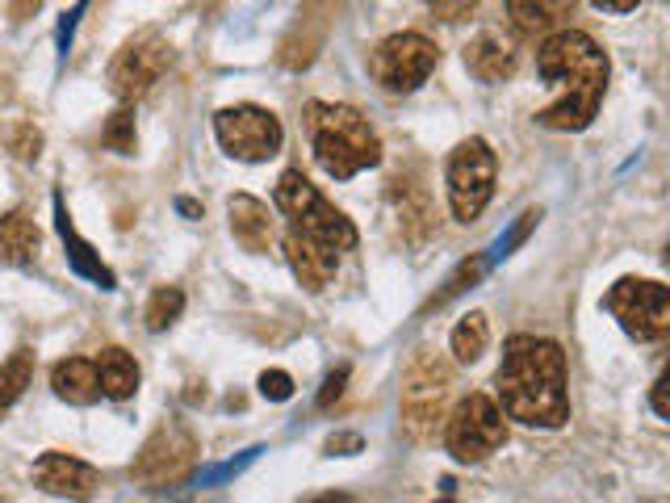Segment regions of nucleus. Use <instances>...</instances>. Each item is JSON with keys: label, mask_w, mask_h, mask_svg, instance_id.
Wrapping results in <instances>:
<instances>
[{"label": "nucleus", "mask_w": 670, "mask_h": 503, "mask_svg": "<svg viewBox=\"0 0 670 503\" xmlns=\"http://www.w3.org/2000/svg\"><path fill=\"white\" fill-rule=\"evenodd\" d=\"M498 411L524 428H566L571 395H566V352L549 336H512L503 344L495 374Z\"/></svg>", "instance_id": "nucleus-1"}, {"label": "nucleus", "mask_w": 670, "mask_h": 503, "mask_svg": "<svg viewBox=\"0 0 670 503\" xmlns=\"http://www.w3.org/2000/svg\"><path fill=\"white\" fill-rule=\"evenodd\" d=\"M537 75L557 89V101L537 114V122L549 130H587L608 93L612 63L591 34L557 30L537 50Z\"/></svg>", "instance_id": "nucleus-2"}, {"label": "nucleus", "mask_w": 670, "mask_h": 503, "mask_svg": "<svg viewBox=\"0 0 670 503\" xmlns=\"http://www.w3.org/2000/svg\"><path fill=\"white\" fill-rule=\"evenodd\" d=\"M306 130L315 160L331 180H352L365 168L381 164V139L369 118L340 101H310L306 105Z\"/></svg>", "instance_id": "nucleus-3"}, {"label": "nucleus", "mask_w": 670, "mask_h": 503, "mask_svg": "<svg viewBox=\"0 0 670 503\" xmlns=\"http://www.w3.org/2000/svg\"><path fill=\"white\" fill-rule=\"evenodd\" d=\"M273 206L281 210V219H285V231L306 239V244H319V248L336 252V256L356 248V226H352V219H348L344 210H336L310 185V176L302 173V168H285V173L277 176Z\"/></svg>", "instance_id": "nucleus-4"}, {"label": "nucleus", "mask_w": 670, "mask_h": 503, "mask_svg": "<svg viewBox=\"0 0 670 503\" xmlns=\"http://www.w3.org/2000/svg\"><path fill=\"white\" fill-rule=\"evenodd\" d=\"M448 395H452V365L440 352L420 349L402 370V428L427 441L448 420Z\"/></svg>", "instance_id": "nucleus-5"}, {"label": "nucleus", "mask_w": 670, "mask_h": 503, "mask_svg": "<svg viewBox=\"0 0 670 503\" xmlns=\"http://www.w3.org/2000/svg\"><path fill=\"white\" fill-rule=\"evenodd\" d=\"M495 176H498V160L486 139H466L457 143L452 155H448V206H452V219L457 223H473L491 198H495Z\"/></svg>", "instance_id": "nucleus-6"}, {"label": "nucleus", "mask_w": 670, "mask_h": 503, "mask_svg": "<svg viewBox=\"0 0 670 503\" xmlns=\"http://www.w3.org/2000/svg\"><path fill=\"white\" fill-rule=\"evenodd\" d=\"M507 441V420L491 395H466L445 420V445L461 466H478Z\"/></svg>", "instance_id": "nucleus-7"}, {"label": "nucleus", "mask_w": 670, "mask_h": 503, "mask_svg": "<svg viewBox=\"0 0 670 503\" xmlns=\"http://www.w3.org/2000/svg\"><path fill=\"white\" fill-rule=\"evenodd\" d=\"M603 306L612 311V319L633 336V340H662L670 331V294L662 281H654V277H621L612 290H608V299Z\"/></svg>", "instance_id": "nucleus-8"}, {"label": "nucleus", "mask_w": 670, "mask_h": 503, "mask_svg": "<svg viewBox=\"0 0 670 503\" xmlns=\"http://www.w3.org/2000/svg\"><path fill=\"white\" fill-rule=\"evenodd\" d=\"M436 63H440V47L420 30H402V34H390L386 43H377L369 72L386 93H415L436 72Z\"/></svg>", "instance_id": "nucleus-9"}, {"label": "nucleus", "mask_w": 670, "mask_h": 503, "mask_svg": "<svg viewBox=\"0 0 670 503\" xmlns=\"http://www.w3.org/2000/svg\"><path fill=\"white\" fill-rule=\"evenodd\" d=\"M214 134H219L226 155L248 160V164L273 160L281 143H285L281 118L265 105H226V109H219L214 114Z\"/></svg>", "instance_id": "nucleus-10"}, {"label": "nucleus", "mask_w": 670, "mask_h": 503, "mask_svg": "<svg viewBox=\"0 0 670 503\" xmlns=\"http://www.w3.org/2000/svg\"><path fill=\"white\" fill-rule=\"evenodd\" d=\"M168 59H173V50H168V43L155 30L134 34L114 55V63H109V89H114V97L122 101V105L148 97L151 89L160 84V75L168 72Z\"/></svg>", "instance_id": "nucleus-11"}, {"label": "nucleus", "mask_w": 670, "mask_h": 503, "mask_svg": "<svg viewBox=\"0 0 670 503\" xmlns=\"http://www.w3.org/2000/svg\"><path fill=\"white\" fill-rule=\"evenodd\" d=\"M193 461H198L193 432L185 424H176V420H168V424H160L148 436V445L139 449L130 475L139 478V482H148V487H164V482H176V478L189 475Z\"/></svg>", "instance_id": "nucleus-12"}, {"label": "nucleus", "mask_w": 670, "mask_h": 503, "mask_svg": "<svg viewBox=\"0 0 670 503\" xmlns=\"http://www.w3.org/2000/svg\"><path fill=\"white\" fill-rule=\"evenodd\" d=\"M30 475L47 495H59V500H93V491L101 487L97 466L80 461L72 453H43Z\"/></svg>", "instance_id": "nucleus-13"}, {"label": "nucleus", "mask_w": 670, "mask_h": 503, "mask_svg": "<svg viewBox=\"0 0 670 503\" xmlns=\"http://www.w3.org/2000/svg\"><path fill=\"white\" fill-rule=\"evenodd\" d=\"M386 198L395 206L402 239H407V244H423V239L432 235V226H436V206H432L427 185H423L420 176L398 173L395 180H390V189H386Z\"/></svg>", "instance_id": "nucleus-14"}, {"label": "nucleus", "mask_w": 670, "mask_h": 503, "mask_svg": "<svg viewBox=\"0 0 670 503\" xmlns=\"http://www.w3.org/2000/svg\"><path fill=\"white\" fill-rule=\"evenodd\" d=\"M466 68L470 75H478L482 84H498V80H512L520 68V47L498 34V30H482L478 38L466 43Z\"/></svg>", "instance_id": "nucleus-15"}, {"label": "nucleus", "mask_w": 670, "mask_h": 503, "mask_svg": "<svg viewBox=\"0 0 670 503\" xmlns=\"http://www.w3.org/2000/svg\"><path fill=\"white\" fill-rule=\"evenodd\" d=\"M226 214H231V231H235V239L244 248L269 252V244H273L277 235V219L265 201L251 198V194H235V198L226 201Z\"/></svg>", "instance_id": "nucleus-16"}, {"label": "nucleus", "mask_w": 670, "mask_h": 503, "mask_svg": "<svg viewBox=\"0 0 670 503\" xmlns=\"http://www.w3.org/2000/svg\"><path fill=\"white\" fill-rule=\"evenodd\" d=\"M285 260H290L294 277H298L310 294H319L327 281L336 277V269H340V256L336 252L319 248V244H306V239L290 235V231H285Z\"/></svg>", "instance_id": "nucleus-17"}, {"label": "nucleus", "mask_w": 670, "mask_h": 503, "mask_svg": "<svg viewBox=\"0 0 670 503\" xmlns=\"http://www.w3.org/2000/svg\"><path fill=\"white\" fill-rule=\"evenodd\" d=\"M55 226H59V239H63V248H68V265H72L75 273L89 277V281L101 285V290H114V273L101 265V256L93 252V244L75 235L72 219H68V210H63V198H55Z\"/></svg>", "instance_id": "nucleus-18"}, {"label": "nucleus", "mask_w": 670, "mask_h": 503, "mask_svg": "<svg viewBox=\"0 0 670 503\" xmlns=\"http://www.w3.org/2000/svg\"><path fill=\"white\" fill-rule=\"evenodd\" d=\"M50 386L63 402L75 407H89L101 399V382H97V365L89 356H63L55 370H50Z\"/></svg>", "instance_id": "nucleus-19"}, {"label": "nucleus", "mask_w": 670, "mask_h": 503, "mask_svg": "<svg viewBox=\"0 0 670 503\" xmlns=\"http://www.w3.org/2000/svg\"><path fill=\"white\" fill-rule=\"evenodd\" d=\"M43 248V231L25 210L0 214V265H30Z\"/></svg>", "instance_id": "nucleus-20"}, {"label": "nucleus", "mask_w": 670, "mask_h": 503, "mask_svg": "<svg viewBox=\"0 0 670 503\" xmlns=\"http://www.w3.org/2000/svg\"><path fill=\"white\" fill-rule=\"evenodd\" d=\"M93 365H97L101 395H109V399H130V395L139 390V365H134V356L126 349H101Z\"/></svg>", "instance_id": "nucleus-21"}, {"label": "nucleus", "mask_w": 670, "mask_h": 503, "mask_svg": "<svg viewBox=\"0 0 670 503\" xmlns=\"http://www.w3.org/2000/svg\"><path fill=\"white\" fill-rule=\"evenodd\" d=\"M574 4H549V0H512L507 4V17L516 25V34L524 38H537V34H549L562 17H571Z\"/></svg>", "instance_id": "nucleus-22"}, {"label": "nucleus", "mask_w": 670, "mask_h": 503, "mask_svg": "<svg viewBox=\"0 0 670 503\" xmlns=\"http://www.w3.org/2000/svg\"><path fill=\"white\" fill-rule=\"evenodd\" d=\"M491 344V324H486V315L482 311H470L461 324L452 327V356L461 361V365H473L482 352Z\"/></svg>", "instance_id": "nucleus-23"}, {"label": "nucleus", "mask_w": 670, "mask_h": 503, "mask_svg": "<svg viewBox=\"0 0 670 503\" xmlns=\"http://www.w3.org/2000/svg\"><path fill=\"white\" fill-rule=\"evenodd\" d=\"M30 377H34V352L17 349L4 365H0V416L22 399L25 386H30Z\"/></svg>", "instance_id": "nucleus-24"}, {"label": "nucleus", "mask_w": 670, "mask_h": 503, "mask_svg": "<svg viewBox=\"0 0 670 503\" xmlns=\"http://www.w3.org/2000/svg\"><path fill=\"white\" fill-rule=\"evenodd\" d=\"M180 311H185V290H180V285H160V290L151 294L148 311H143L148 331H164V327H173L176 319H180Z\"/></svg>", "instance_id": "nucleus-25"}, {"label": "nucleus", "mask_w": 670, "mask_h": 503, "mask_svg": "<svg viewBox=\"0 0 670 503\" xmlns=\"http://www.w3.org/2000/svg\"><path fill=\"white\" fill-rule=\"evenodd\" d=\"M101 143H105L109 151H118V155H134V148H139V134H134V109H130V105L114 109V114L105 118Z\"/></svg>", "instance_id": "nucleus-26"}, {"label": "nucleus", "mask_w": 670, "mask_h": 503, "mask_svg": "<svg viewBox=\"0 0 670 503\" xmlns=\"http://www.w3.org/2000/svg\"><path fill=\"white\" fill-rule=\"evenodd\" d=\"M260 395L269 402L294 399V377L285 374V370H265V374H260Z\"/></svg>", "instance_id": "nucleus-27"}, {"label": "nucleus", "mask_w": 670, "mask_h": 503, "mask_svg": "<svg viewBox=\"0 0 670 503\" xmlns=\"http://www.w3.org/2000/svg\"><path fill=\"white\" fill-rule=\"evenodd\" d=\"M482 269H486V260H482V256H473V260H466V265H461V269L452 273V281H448V290H445V294H440V299H436V302H448V299H452V294H461V290H466L470 281H478V273H482Z\"/></svg>", "instance_id": "nucleus-28"}, {"label": "nucleus", "mask_w": 670, "mask_h": 503, "mask_svg": "<svg viewBox=\"0 0 670 503\" xmlns=\"http://www.w3.org/2000/svg\"><path fill=\"white\" fill-rule=\"evenodd\" d=\"M38 148H43V134L34 130L30 122H22L17 130H13V151L22 155V160H34L38 155Z\"/></svg>", "instance_id": "nucleus-29"}, {"label": "nucleus", "mask_w": 670, "mask_h": 503, "mask_svg": "<svg viewBox=\"0 0 670 503\" xmlns=\"http://www.w3.org/2000/svg\"><path fill=\"white\" fill-rule=\"evenodd\" d=\"M344 382H348V365H340V370H331L324 382V390H319V407H331V402L344 395Z\"/></svg>", "instance_id": "nucleus-30"}, {"label": "nucleus", "mask_w": 670, "mask_h": 503, "mask_svg": "<svg viewBox=\"0 0 670 503\" xmlns=\"http://www.w3.org/2000/svg\"><path fill=\"white\" fill-rule=\"evenodd\" d=\"M537 219H541V210H528V214H520V223H516V231H512L507 239H498V256H507V248H512V244H520L524 235H528V226L537 223Z\"/></svg>", "instance_id": "nucleus-31"}, {"label": "nucleus", "mask_w": 670, "mask_h": 503, "mask_svg": "<svg viewBox=\"0 0 670 503\" xmlns=\"http://www.w3.org/2000/svg\"><path fill=\"white\" fill-rule=\"evenodd\" d=\"M80 13H84V4H75L72 13H63V22H59V50H63V55L72 47V30H75V22H80Z\"/></svg>", "instance_id": "nucleus-32"}, {"label": "nucleus", "mask_w": 670, "mask_h": 503, "mask_svg": "<svg viewBox=\"0 0 670 503\" xmlns=\"http://www.w3.org/2000/svg\"><path fill=\"white\" fill-rule=\"evenodd\" d=\"M356 449H361V436L356 432H340V436L327 441V453H356Z\"/></svg>", "instance_id": "nucleus-33"}, {"label": "nucleus", "mask_w": 670, "mask_h": 503, "mask_svg": "<svg viewBox=\"0 0 670 503\" xmlns=\"http://www.w3.org/2000/svg\"><path fill=\"white\" fill-rule=\"evenodd\" d=\"M432 13H440L445 22H461V17H470L473 13V0L470 4H432Z\"/></svg>", "instance_id": "nucleus-34"}, {"label": "nucleus", "mask_w": 670, "mask_h": 503, "mask_svg": "<svg viewBox=\"0 0 670 503\" xmlns=\"http://www.w3.org/2000/svg\"><path fill=\"white\" fill-rule=\"evenodd\" d=\"M654 411H658V420H670V407H667V374H658V382H654Z\"/></svg>", "instance_id": "nucleus-35"}, {"label": "nucleus", "mask_w": 670, "mask_h": 503, "mask_svg": "<svg viewBox=\"0 0 670 503\" xmlns=\"http://www.w3.org/2000/svg\"><path fill=\"white\" fill-rule=\"evenodd\" d=\"M599 13H633L637 9V0H596Z\"/></svg>", "instance_id": "nucleus-36"}, {"label": "nucleus", "mask_w": 670, "mask_h": 503, "mask_svg": "<svg viewBox=\"0 0 670 503\" xmlns=\"http://www.w3.org/2000/svg\"><path fill=\"white\" fill-rule=\"evenodd\" d=\"M306 503H361L356 495H348V491H324V495H315V500Z\"/></svg>", "instance_id": "nucleus-37"}, {"label": "nucleus", "mask_w": 670, "mask_h": 503, "mask_svg": "<svg viewBox=\"0 0 670 503\" xmlns=\"http://www.w3.org/2000/svg\"><path fill=\"white\" fill-rule=\"evenodd\" d=\"M176 210H180L185 219H198V214H201V206L193 198H176Z\"/></svg>", "instance_id": "nucleus-38"}, {"label": "nucleus", "mask_w": 670, "mask_h": 503, "mask_svg": "<svg viewBox=\"0 0 670 503\" xmlns=\"http://www.w3.org/2000/svg\"><path fill=\"white\" fill-rule=\"evenodd\" d=\"M649 503H667V500H649Z\"/></svg>", "instance_id": "nucleus-39"}, {"label": "nucleus", "mask_w": 670, "mask_h": 503, "mask_svg": "<svg viewBox=\"0 0 670 503\" xmlns=\"http://www.w3.org/2000/svg\"><path fill=\"white\" fill-rule=\"evenodd\" d=\"M0 503H9V500H4V495H0Z\"/></svg>", "instance_id": "nucleus-40"}]
</instances>
